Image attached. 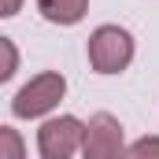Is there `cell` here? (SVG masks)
Segmentation results:
<instances>
[{
    "label": "cell",
    "mask_w": 159,
    "mask_h": 159,
    "mask_svg": "<svg viewBox=\"0 0 159 159\" xmlns=\"http://www.w3.org/2000/svg\"><path fill=\"white\" fill-rule=\"evenodd\" d=\"M63 93H67V78H63L59 70H44V74L30 78L19 93H15L11 115H15V119H41V115H48V111L63 100Z\"/></svg>",
    "instance_id": "cell-1"
},
{
    "label": "cell",
    "mask_w": 159,
    "mask_h": 159,
    "mask_svg": "<svg viewBox=\"0 0 159 159\" xmlns=\"http://www.w3.org/2000/svg\"><path fill=\"white\" fill-rule=\"evenodd\" d=\"M133 59V37L122 26H96L89 37V67L96 74H119Z\"/></svg>",
    "instance_id": "cell-2"
},
{
    "label": "cell",
    "mask_w": 159,
    "mask_h": 159,
    "mask_svg": "<svg viewBox=\"0 0 159 159\" xmlns=\"http://www.w3.org/2000/svg\"><path fill=\"white\" fill-rule=\"evenodd\" d=\"M81 141H85V122H78L74 115H59V119H48L37 129V148L44 159H67L81 152Z\"/></svg>",
    "instance_id": "cell-3"
},
{
    "label": "cell",
    "mask_w": 159,
    "mask_h": 159,
    "mask_svg": "<svg viewBox=\"0 0 159 159\" xmlns=\"http://www.w3.org/2000/svg\"><path fill=\"white\" fill-rule=\"evenodd\" d=\"M126 144H122V126L115 115L100 111L93 115L89 126H85V141H81V156L85 159H111V156H122Z\"/></svg>",
    "instance_id": "cell-4"
},
{
    "label": "cell",
    "mask_w": 159,
    "mask_h": 159,
    "mask_svg": "<svg viewBox=\"0 0 159 159\" xmlns=\"http://www.w3.org/2000/svg\"><path fill=\"white\" fill-rule=\"evenodd\" d=\"M37 11L56 26H74V22L85 19L89 0H37Z\"/></svg>",
    "instance_id": "cell-5"
},
{
    "label": "cell",
    "mask_w": 159,
    "mask_h": 159,
    "mask_svg": "<svg viewBox=\"0 0 159 159\" xmlns=\"http://www.w3.org/2000/svg\"><path fill=\"white\" fill-rule=\"evenodd\" d=\"M0 159H22V141L11 126H0Z\"/></svg>",
    "instance_id": "cell-6"
},
{
    "label": "cell",
    "mask_w": 159,
    "mask_h": 159,
    "mask_svg": "<svg viewBox=\"0 0 159 159\" xmlns=\"http://www.w3.org/2000/svg\"><path fill=\"white\" fill-rule=\"evenodd\" d=\"M0 52H4V70H0V81H7L15 74V63H19V56H15V44L11 37H0Z\"/></svg>",
    "instance_id": "cell-7"
},
{
    "label": "cell",
    "mask_w": 159,
    "mask_h": 159,
    "mask_svg": "<svg viewBox=\"0 0 159 159\" xmlns=\"http://www.w3.org/2000/svg\"><path fill=\"white\" fill-rule=\"evenodd\" d=\"M126 152H129V156H159V137H144V141L129 144Z\"/></svg>",
    "instance_id": "cell-8"
},
{
    "label": "cell",
    "mask_w": 159,
    "mask_h": 159,
    "mask_svg": "<svg viewBox=\"0 0 159 159\" xmlns=\"http://www.w3.org/2000/svg\"><path fill=\"white\" fill-rule=\"evenodd\" d=\"M19 4H22V0H4V7H0V15H4V19H11V15L19 11Z\"/></svg>",
    "instance_id": "cell-9"
}]
</instances>
